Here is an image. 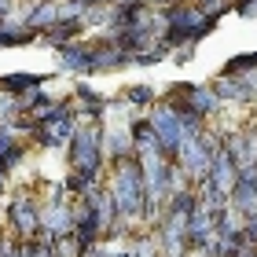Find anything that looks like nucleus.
<instances>
[{"mask_svg": "<svg viewBox=\"0 0 257 257\" xmlns=\"http://www.w3.org/2000/svg\"><path fill=\"white\" fill-rule=\"evenodd\" d=\"M70 173L85 180H103L107 158H103V121H77L74 136H70Z\"/></svg>", "mask_w": 257, "mask_h": 257, "instance_id": "obj_1", "label": "nucleus"}, {"mask_svg": "<svg viewBox=\"0 0 257 257\" xmlns=\"http://www.w3.org/2000/svg\"><path fill=\"white\" fill-rule=\"evenodd\" d=\"M4 231H11V235L22 239V242H30V239L41 235V198L33 195L30 188L11 198V206H8V228Z\"/></svg>", "mask_w": 257, "mask_h": 257, "instance_id": "obj_2", "label": "nucleus"}, {"mask_svg": "<svg viewBox=\"0 0 257 257\" xmlns=\"http://www.w3.org/2000/svg\"><path fill=\"white\" fill-rule=\"evenodd\" d=\"M55 59H59V70L63 74H81L88 77L92 74V41H63L55 48Z\"/></svg>", "mask_w": 257, "mask_h": 257, "instance_id": "obj_3", "label": "nucleus"}, {"mask_svg": "<svg viewBox=\"0 0 257 257\" xmlns=\"http://www.w3.org/2000/svg\"><path fill=\"white\" fill-rule=\"evenodd\" d=\"M22 158H26V144L15 133V125H0V173L11 177V169H19Z\"/></svg>", "mask_w": 257, "mask_h": 257, "instance_id": "obj_4", "label": "nucleus"}, {"mask_svg": "<svg viewBox=\"0 0 257 257\" xmlns=\"http://www.w3.org/2000/svg\"><path fill=\"white\" fill-rule=\"evenodd\" d=\"M44 85V77H37V74H4L0 77V92H8V96H30V92H37Z\"/></svg>", "mask_w": 257, "mask_h": 257, "instance_id": "obj_5", "label": "nucleus"}, {"mask_svg": "<svg viewBox=\"0 0 257 257\" xmlns=\"http://www.w3.org/2000/svg\"><path fill=\"white\" fill-rule=\"evenodd\" d=\"M155 96H158V92L151 88V85H136V88H128V92H125V99H121V103H125V107L133 110V114H147V110L158 103Z\"/></svg>", "mask_w": 257, "mask_h": 257, "instance_id": "obj_6", "label": "nucleus"}, {"mask_svg": "<svg viewBox=\"0 0 257 257\" xmlns=\"http://www.w3.org/2000/svg\"><path fill=\"white\" fill-rule=\"evenodd\" d=\"M253 70H257V52H242V55H231L220 74L224 77H246V74H253Z\"/></svg>", "mask_w": 257, "mask_h": 257, "instance_id": "obj_7", "label": "nucleus"}, {"mask_svg": "<svg viewBox=\"0 0 257 257\" xmlns=\"http://www.w3.org/2000/svg\"><path fill=\"white\" fill-rule=\"evenodd\" d=\"M4 191H8V173H0V198H4Z\"/></svg>", "mask_w": 257, "mask_h": 257, "instance_id": "obj_8", "label": "nucleus"}]
</instances>
